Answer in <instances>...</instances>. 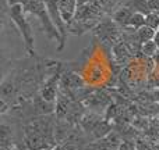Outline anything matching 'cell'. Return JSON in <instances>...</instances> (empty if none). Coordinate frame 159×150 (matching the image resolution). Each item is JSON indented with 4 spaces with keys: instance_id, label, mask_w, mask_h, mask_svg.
Wrapping results in <instances>:
<instances>
[{
    "instance_id": "6da1fadb",
    "label": "cell",
    "mask_w": 159,
    "mask_h": 150,
    "mask_svg": "<svg viewBox=\"0 0 159 150\" xmlns=\"http://www.w3.org/2000/svg\"><path fill=\"white\" fill-rule=\"evenodd\" d=\"M106 14L91 0H78V8L73 21L67 25V32L75 36L84 35L88 31H92Z\"/></svg>"
},
{
    "instance_id": "7a4b0ae2",
    "label": "cell",
    "mask_w": 159,
    "mask_h": 150,
    "mask_svg": "<svg viewBox=\"0 0 159 150\" xmlns=\"http://www.w3.org/2000/svg\"><path fill=\"white\" fill-rule=\"evenodd\" d=\"M27 14H32L42 25V29H43L45 35L48 39H52V41L57 42V47L61 45V35L57 31L56 25L53 24L52 18H50V14L48 11L46 6H45L43 0H27L25 4L22 6Z\"/></svg>"
},
{
    "instance_id": "3957f363",
    "label": "cell",
    "mask_w": 159,
    "mask_h": 150,
    "mask_svg": "<svg viewBox=\"0 0 159 150\" xmlns=\"http://www.w3.org/2000/svg\"><path fill=\"white\" fill-rule=\"evenodd\" d=\"M10 18L11 21L14 22V25L17 27V29L20 31L22 36V41H24V46H25V50H27L28 56H36L35 53V39H34V32H32V28H31L30 22L27 19V13H25L24 7L21 4H17V6H13L10 7Z\"/></svg>"
},
{
    "instance_id": "277c9868",
    "label": "cell",
    "mask_w": 159,
    "mask_h": 150,
    "mask_svg": "<svg viewBox=\"0 0 159 150\" xmlns=\"http://www.w3.org/2000/svg\"><path fill=\"white\" fill-rule=\"evenodd\" d=\"M91 32L95 36V39H98L102 46L107 47V49H112L117 42L121 41L123 28L119 27L112 19L110 15H106Z\"/></svg>"
},
{
    "instance_id": "5b68a950",
    "label": "cell",
    "mask_w": 159,
    "mask_h": 150,
    "mask_svg": "<svg viewBox=\"0 0 159 150\" xmlns=\"http://www.w3.org/2000/svg\"><path fill=\"white\" fill-rule=\"evenodd\" d=\"M112 103H113V99L105 90H98V89H92V92L82 100V104L87 109H91L92 111H95L98 109L106 110Z\"/></svg>"
},
{
    "instance_id": "8992f818",
    "label": "cell",
    "mask_w": 159,
    "mask_h": 150,
    "mask_svg": "<svg viewBox=\"0 0 159 150\" xmlns=\"http://www.w3.org/2000/svg\"><path fill=\"white\" fill-rule=\"evenodd\" d=\"M112 53H113L115 63L119 64V67H121V68H124L127 64H130V61H131L133 58H135L133 52L127 47V45L124 43L123 41L117 42V43L112 47Z\"/></svg>"
},
{
    "instance_id": "52a82bcc",
    "label": "cell",
    "mask_w": 159,
    "mask_h": 150,
    "mask_svg": "<svg viewBox=\"0 0 159 150\" xmlns=\"http://www.w3.org/2000/svg\"><path fill=\"white\" fill-rule=\"evenodd\" d=\"M57 2H59L60 15L67 27L75 17V13H77L78 8V0H57Z\"/></svg>"
},
{
    "instance_id": "ba28073f",
    "label": "cell",
    "mask_w": 159,
    "mask_h": 150,
    "mask_svg": "<svg viewBox=\"0 0 159 150\" xmlns=\"http://www.w3.org/2000/svg\"><path fill=\"white\" fill-rule=\"evenodd\" d=\"M133 14H134V11H133L131 8H129L127 6L121 4L120 7H117L115 11H113L110 17H112V19L119 25V27L127 28L130 24V19H131Z\"/></svg>"
},
{
    "instance_id": "9c48e42d",
    "label": "cell",
    "mask_w": 159,
    "mask_h": 150,
    "mask_svg": "<svg viewBox=\"0 0 159 150\" xmlns=\"http://www.w3.org/2000/svg\"><path fill=\"white\" fill-rule=\"evenodd\" d=\"M123 4L127 6L129 8H131L134 13H141L144 15H148L149 13H152L151 8H149L148 0H126Z\"/></svg>"
},
{
    "instance_id": "30bf717a",
    "label": "cell",
    "mask_w": 159,
    "mask_h": 150,
    "mask_svg": "<svg viewBox=\"0 0 159 150\" xmlns=\"http://www.w3.org/2000/svg\"><path fill=\"white\" fill-rule=\"evenodd\" d=\"M144 136H147L148 139H151L152 142L159 143V117L158 115L151 117L148 129L144 132Z\"/></svg>"
},
{
    "instance_id": "8fae6325",
    "label": "cell",
    "mask_w": 159,
    "mask_h": 150,
    "mask_svg": "<svg viewBox=\"0 0 159 150\" xmlns=\"http://www.w3.org/2000/svg\"><path fill=\"white\" fill-rule=\"evenodd\" d=\"M93 4H96L102 11H103L106 15H112V13L116 10L119 6L120 0H91Z\"/></svg>"
},
{
    "instance_id": "7c38bea8",
    "label": "cell",
    "mask_w": 159,
    "mask_h": 150,
    "mask_svg": "<svg viewBox=\"0 0 159 150\" xmlns=\"http://www.w3.org/2000/svg\"><path fill=\"white\" fill-rule=\"evenodd\" d=\"M135 32H137L138 41L141 42V45H144V43H147V42L154 41V36H155V33H157V31L147 27V25H144V27H141L140 29H137Z\"/></svg>"
},
{
    "instance_id": "4fadbf2b",
    "label": "cell",
    "mask_w": 159,
    "mask_h": 150,
    "mask_svg": "<svg viewBox=\"0 0 159 150\" xmlns=\"http://www.w3.org/2000/svg\"><path fill=\"white\" fill-rule=\"evenodd\" d=\"M135 149L137 150H157V143L152 142L151 139H148L144 135H140L135 139Z\"/></svg>"
},
{
    "instance_id": "5bb4252c",
    "label": "cell",
    "mask_w": 159,
    "mask_h": 150,
    "mask_svg": "<svg viewBox=\"0 0 159 150\" xmlns=\"http://www.w3.org/2000/svg\"><path fill=\"white\" fill-rule=\"evenodd\" d=\"M145 25V15L141 13H134L131 17V19H130V24L129 27L133 28V29H140L141 27H144Z\"/></svg>"
},
{
    "instance_id": "9a60e30c",
    "label": "cell",
    "mask_w": 159,
    "mask_h": 150,
    "mask_svg": "<svg viewBox=\"0 0 159 150\" xmlns=\"http://www.w3.org/2000/svg\"><path fill=\"white\" fill-rule=\"evenodd\" d=\"M158 52H159V50H158V47H157V45H155L154 41L144 43L143 45V49H141V54L145 56V57H151V58L154 57Z\"/></svg>"
},
{
    "instance_id": "2e32d148",
    "label": "cell",
    "mask_w": 159,
    "mask_h": 150,
    "mask_svg": "<svg viewBox=\"0 0 159 150\" xmlns=\"http://www.w3.org/2000/svg\"><path fill=\"white\" fill-rule=\"evenodd\" d=\"M145 25L155 31H159V14L152 11L148 15H145Z\"/></svg>"
},
{
    "instance_id": "e0dca14e",
    "label": "cell",
    "mask_w": 159,
    "mask_h": 150,
    "mask_svg": "<svg viewBox=\"0 0 159 150\" xmlns=\"http://www.w3.org/2000/svg\"><path fill=\"white\" fill-rule=\"evenodd\" d=\"M117 150H135V140H123Z\"/></svg>"
},
{
    "instance_id": "ac0fdd59",
    "label": "cell",
    "mask_w": 159,
    "mask_h": 150,
    "mask_svg": "<svg viewBox=\"0 0 159 150\" xmlns=\"http://www.w3.org/2000/svg\"><path fill=\"white\" fill-rule=\"evenodd\" d=\"M148 2H149V8H151V11L159 14V0H148Z\"/></svg>"
},
{
    "instance_id": "d6986e66",
    "label": "cell",
    "mask_w": 159,
    "mask_h": 150,
    "mask_svg": "<svg viewBox=\"0 0 159 150\" xmlns=\"http://www.w3.org/2000/svg\"><path fill=\"white\" fill-rule=\"evenodd\" d=\"M25 2H27V0H7V4L10 6V7H13V6H17V4L24 6Z\"/></svg>"
},
{
    "instance_id": "ffe728a7",
    "label": "cell",
    "mask_w": 159,
    "mask_h": 150,
    "mask_svg": "<svg viewBox=\"0 0 159 150\" xmlns=\"http://www.w3.org/2000/svg\"><path fill=\"white\" fill-rule=\"evenodd\" d=\"M154 42H155V45H157V47H158V50H159V31H157V33H155Z\"/></svg>"
},
{
    "instance_id": "44dd1931",
    "label": "cell",
    "mask_w": 159,
    "mask_h": 150,
    "mask_svg": "<svg viewBox=\"0 0 159 150\" xmlns=\"http://www.w3.org/2000/svg\"><path fill=\"white\" fill-rule=\"evenodd\" d=\"M157 150H159V143H157Z\"/></svg>"
},
{
    "instance_id": "7402d4cb",
    "label": "cell",
    "mask_w": 159,
    "mask_h": 150,
    "mask_svg": "<svg viewBox=\"0 0 159 150\" xmlns=\"http://www.w3.org/2000/svg\"><path fill=\"white\" fill-rule=\"evenodd\" d=\"M135 150H137V149H135Z\"/></svg>"
}]
</instances>
